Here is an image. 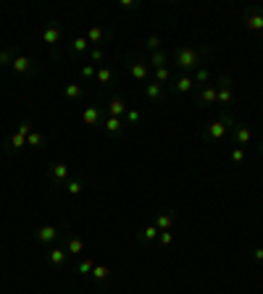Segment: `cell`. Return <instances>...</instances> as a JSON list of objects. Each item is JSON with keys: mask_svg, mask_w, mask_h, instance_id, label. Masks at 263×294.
<instances>
[{"mask_svg": "<svg viewBox=\"0 0 263 294\" xmlns=\"http://www.w3.org/2000/svg\"><path fill=\"white\" fill-rule=\"evenodd\" d=\"M103 126H106V132H108L111 137H119V134L124 132V121H121V119H113V116H108V119L103 121Z\"/></svg>", "mask_w": 263, "mask_h": 294, "instance_id": "21", "label": "cell"}, {"mask_svg": "<svg viewBox=\"0 0 263 294\" xmlns=\"http://www.w3.org/2000/svg\"><path fill=\"white\" fill-rule=\"evenodd\" d=\"M229 158H232V163H242V160H245V147H237V145H234Z\"/></svg>", "mask_w": 263, "mask_h": 294, "instance_id": "35", "label": "cell"}, {"mask_svg": "<svg viewBox=\"0 0 263 294\" xmlns=\"http://www.w3.org/2000/svg\"><path fill=\"white\" fill-rule=\"evenodd\" d=\"M140 119H142V113H140V111H134V108H129V111H127V116H124V121H127L129 126L140 124Z\"/></svg>", "mask_w": 263, "mask_h": 294, "instance_id": "34", "label": "cell"}, {"mask_svg": "<svg viewBox=\"0 0 263 294\" xmlns=\"http://www.w3.org/2000/svg\"><path fill=\"white\" fill-rule=\"evenodd\" d=\"M145 48L150 50V53L161 50V37H158V34H150V37H147V42H145Z\"/></svg>", "mask_w": 263, "mask_h": 294, "instance_id": "33", "label": "cell"}, {"mask_svg": "<svg viewBox=\"0 0 263 294\" xmlns=\"http://www.w3.org/2000/svg\"><path fill=\"white\" fill-rule=\"evenodd\" d=\"M205 55H208V50H198V48L185 45V48H177V53L171 55V63H174L177 68H182L185 74H192V71H198V68L203 66Z\"/></svg>", "mask_w": 263, "mask_h": 294, "instance_id": "1", "label": "cell"}, {"mask_svg": "<svg viewBox=\"0 0 263 294\" xmlns=\"http://www.w3.org/2000/svg\"><path fill=\"white\" fill-rule=\"evenodd\" d=\"M50 176H53L55 186H63L68 179H71V171H68L66 163H53V166H50Z\"/></svg>", "mask_w": 263, "mask_h": 294, "instance_id": "8", "label": "cell"}, {"mask_svg": "<svg viewBox=\"0 0 263 294\" xmlns=\"http://www.w3.org/2000/svg\"><path fill=\"white\" fill-rule=\"evenodd\" d=\"M234 124H237L234 116H229V113H221V119H216L213 124L205 126V137H208L211 142H216V139H221V137L226 134V129H232Z\"/></svg>", "mask_w": 263, "mask_h": 294, "instance_id": "3", "label": "cell"}, {"mask_svg": "<svg viewBox=\"0 0 263 294\" xmlns=\"http://www.w3.org/2000/svg\"><path fill=\"white\" fill-rule=\"evenodd\" d=\"M174 221H177V213H174V210H161L153 223H155L161 231H171V229H174Z\"/></svg>", "mask_w": 263, "mask_h": 294, "instance_id": "11", "label": "cell"}, {"mask_svg": "<svg viewBox=\"0 0 263 294\" xmlns=\"http://www.w3.org/2000/svg\"><path fill=\"white\" fill-rule=\"evenodd\" d=\"M90 276H93L95 281H108V278H111V268H108V265H95Z\"/></svg>", "mask_w": 263, "mask_h": 294, "instance_id": "28", "label": "cell"}, {"mask_svg": "<svg viewBox=\"0 0 263 294\" xmlns=\"http://www.w3.org/2000/svg\"><path fill=\"white\" fill-rule=\"evenodd\" d=\"M232 132H234V145H237V147H245V145L253 142V129H250L247 124L237 121V124L232 126Z\"/></svg>", "mask_w": 263, "mask_h": 294, "instance_id": "6", "label": "cell"}, {"mask_svg": "<svg viewBox=\"0 0 263 294\" xmlns=\"http://www.w3.org/2000/svg\"><path fill=\"white\" fill-rule=\"evenodd\" d=\"M108 116H113V119H121V116H127V103H124L121 97H111V103H108Z\"/></svg>", "mask_w": 263, "mask_h": 294, "instance_id": "16", "label": "cell"}, {"mask_svg": "<svg viewBox=\"0 0 263 294\" xmlns=\"http://www.w3.org/2000/svg\"><path fill=\"white\" fill-rule=\"evenodd\" d=\"M158 242H161L163 247H168L171 242H174V234H171V231H161V234H158Z\"/></svg>", "mask_w": 263, "mask_h": 294, "instance_id": "39", "label": "cell"}, {"mask_svg": "<svg viewBox=\"0 0 263 294\" xmlns=\"http://www.w3.org/2000/svg\"><path fill=\"white\" fill-rule=\"evenodd\" d=\"M171 89H174L177 95H190V92L195 89V79H192V74H185V76H179L174 84H171Z\"/></svg>", "mask_w": 263, "mask_h": 294, "instance_id": "10", "label": "cell"}, {"mask_svg": "<svg viewBox=\"0 0 263 294\" xmlns=\"http://www.w3.org/2000/svg\"><path fill=\"white\" fill-rule=\"evenodd\" d=\"M168 61H171V55H168L166 50H155V53H150V58H147V63H150L153 68L168 66Z\"/></svg>", "mask_w": 263, "mask_h": 294, "instance_id": "20", "label": "cell"}, {"mask_svg": "<svg viewBox=\"0 0 263 294\" xmlns=\"http://www.w3.org/2000/svg\"><path fill=\"white\" fill-rule=\"evenodd\" d=\"M253 260L255 263H263V247H258V250L253 252Z\"/></svg>", "mask_w": 263, "mask_h": 294, "instance_id": "42", "label": "cell"}, {"mask_svg": "<svg viewBox=\"0 0 263 294\" xmlns=\"http://www.w3.org/2000/svg\"><path fill=\"white\" fill-rule=\"evenodd\" d=\"M216 103L219 105H229L234 100V79L229 74H221V76H216Z\"/></svg>", "mask_w": 263, "mask_h": 294, "instance_id": "2", "label": "cell"}, {"mask_svg": "<svg viewBox=\"0 0 263 294\" xmlns=\"http://www.w3.org/2000/svg\"><path fill=\"white\" fill-rule=\"evenodd\" d=\"M103 58H106V53H103L100 48H93V50H90V61H93V66H95V63H100Z\"/></svg>", "mask_w": 263, "mask_h": 294, "instance_id": "38", "label": "cell"}, {"mask_svg": "<svg viewBox=\"0 0 263 294\" xmlns=\"http://www.w3.org/2000/svg\"><path fill=\"white\" fill-rule=\"evenodd\" d=\"M127 68H129L132 79H137V81H147V76L153 74V66L147 63V58H140V55H129Z\"/></svg>", "mask_w": 263, "mask_h": 294, "instance_id": "4", "label": "cell"}, {"mask_svg": "<svg viewBox=\"0 0 263 294\" xmlns=\"http://www.w3.org/2000/svg\"><path fill=\"white\" fill-rule=\"evenodd\" d=\"M153 71H155V81H158V84H168V81H171V68L168 66H161V68H153Z\"/></svg>", "mask_w": 263, "mask_h": 294, "instance_id": "26", "label": "cell"}, {"mask_svg": "<svg viewBox=\"0 0 263 294\" xmlns=\"http://www.w3.org/2000/svg\"><path fill=\"white\" fill-rule=\"evenodd\" d=\"M14 53H11V50H0V66H11V63H14Z\"/></svg>", "mask_w": 263, "mask_h": 294, "instance_id": "37", "label": "cell"}, {"mask_svg": "<svg viewBox=\"0 0 263 294\" xmlns=\"http://www.w3.org/2000/svg\"><path fill=\"white\" fill-rule=\"evenodd\" d=\"M95 265H98L95 260H87V257H82V260L76 263V270H79V273H82V276H90V273H93V268H95Z\"/></svg>", "mask_w": 263, "mask_h": 294, "instance_id": "30", "label": "cell"}, {"mask_svg": "<svg viewBox=\"0 0 263 294\" xmlns=\"http://www.w3.org/2000/svg\"><path fill=\"white\" fill-rule=\"evenodd\" d=\"M63 189L68 192V194H79L84 189V184H82V179H68L66 184H63Z\"/></svg>", "mask_w": 263, "mask_h": 294, "instance_id": "29", "label": "cell"}, {"mask_svg": "<svg viewBox=\"0 0 263 294\" xmlns=\"http://www.w3.org/2000/svg\"><path fill=\"white\" fill-rule=\"evenodd\" d=\"M103 40H106V29H103V27H90L87 42H90V45H100Z\"/></svg>", "mask_w": 263, "mask_h": 294, "instance_id": "23", "label": "cell"}, {"mask_svg": "<svg viewBox=\"0 0 263 294\" xmlns=\"http://www.w3.org/2000/svg\"><path fill=\"white\" fill-rule=\"evenodd\" d=\"M71 50H74L76 55L87 53V50H90V42H87V37H74V40H71Z\"/></svg>", "mask_w": 263, "mask_h": 294, "instance_id": "27", "label": "cell"}, {"mask_svg": "<svg viewBox=\"0 0 263 294\" xmlns=\"http://www.w3.org/2000/svg\"><path fill=\"white\" fill-rule=\"evenodd\" d=\"M158 234H161V229H158L155 223H150V226H145V229L140 231V242H142V244H150V242L158 239Z\"/></svg>", "mask_w": 263, "mask_h": 294, "instance_id": "22", "label": "cell"}, {"mask_svg": "<svg viewBox=\"0 0 263 294\" xmlns=\"http://www.w3.org/2000/svg\"><path fill=\"white\" fill-rule=\"evenodd\" d=\"M63 250L68 252V255H74V257H79L84 252V239H79V237H74V234H68L66 237V247Z\"/></svg>", "mask_w": 263, "mask_h": 294, "instance_id": "14", "label": "cell"}, {"mask_svg": "<svg viewBox=\"0 0 263 294\" xmlns=\"http://www.w3.org/2000/svg\"><path fill=\"white\" fill-rule=\"evenodd\" d=\"M95 79L100 81V84H113V71H111V66H100L98 74H95Z\"/></svg>", "mask_w": 263, "mask_h": 294, "instance_id": "25", "label": "cell"}, {"mask_svg": "<svg viewBox=\"0 0 263 294\" xmlns=\"http://www.w3.org/2000/svg\"><path fill=\"white\" fill-rule=\"evenodd\" d=\"M121 8L124 11H137L140 8V0H121Z\"/></svg>", "mask_w": 263, "mask_h": 294, "instance_id": "40", "label": "cell"}, {"mask_svg": "<svg viewBox=\"0 0 263 294\" xmlns=\"http://www.w3.org/2000/svg\"><path fill=\"white\" fill-rule=\"evenodd\" d=\"M11 68H14V74H16V76H29V74L37 71V66H34V63H32V58H27V55H16V58H14V63H11Z\"/></svg>", "mask_w": 263, "mask_h": 294, "instance_id": "7", "label": "cell"}, {"mask_svg": "<svg viewBox=\"0 0 263 294\" xmlns=\"http://www.w3.org/2000/svg\"><path fill=\"white\" fill-rule=\"evenodd\" d=\"M145 97H147V100H153V103L163 100V84H158L155 79H150V81L145 84Z\"/></svg>", "mask_w": 263, "mask_h": 294, "instance_id": "15", "label": "cell"}, {"mask_svg": "<svg viewBox=\"0 0 263 294\" xmlns=\"http://www.w3.org/2000/svg\"><path fill=\"white\" fill-rule=\"evenodd\" d=\"M63 95H66L68 100H79V97H82V84H66Z\"/></svg>", "mask_w": 263, "mask_h": 294, "instance_id": "31", "label": "cell"}, {"mask_svg": "<svg viewBox=\"0 0 263 294\" xmlns=\"http://www.w3.org/2000/svg\"><path fill=\"white\" fill-rule=\"evenodd\" d=\"M34 239H37L40 244H50L58 239V229L55 226H40L37 231H34Z\"/></svg>", "mask_w": 263, "mask_h": 294, "instance_id": "13", "label": "cell"}, {"mask_svg": "<svg viewBox=\"0 0 263 294\" xmlns=\"http://www.w3.org/2000/svg\"><path fill=\"white\" fill-rule=\"evenodd\" d=\"M245 27L250 32L260 34V29H263V8L260 6H247V11H245Z\"/></svg>", "mask_w": 263, "mask_h": 294, "instance_id": "5", "label": "cell"}, {"mask_svg": "<svg viewBox=\"0 0 263 294\" xmlns=\"http://www.w3.org/2000/svg\"><path fill=\"white\" fill-rule=\"evenodd\" d=\"M42 40L50 45V48H55V45L61 42V27L58 24H48L45 27V32H42Z\"/></svg>", "mask_w": 263, "mask_h": 294, "instance_id": "17", "label": "cell"}, {"mask_svg": "<svg viewBox=\"0 0 263 294\" xmlns=\"http://www.w3.org/2000/svg\"><path fill=\"white\" fill-rule=\"evenodd\" d=\"M195 103L200 105V108H208V105H213V103H216V84H205V87H200Z\"/></svg>", "mask_w": 263, "mask_h": 294, "instance_id": "9", "label": "cell"}, {"mask_svg": "<svg viewBox=\"0 0 263 294\" xmlns=\"http://www.w3.org/2000/svg\"><path fill=\"white\" fill-rule=\"evenodd\" d=\"M16 132H19V134H24V137H29V134H32V124H29V121H21Z\"/></svg>", "mask_w": 263, "mask_h": 294, "instance_id": "41", "label": "cell"}, {"mask_svg": "<svg viewBox=\"0 0 263 294\" xmlns=\"http://www.w3.org/2000/svg\"><path fill=\"white\" fill-rule=\"evenodd\" d=\"M258 37H263V29H260V34H258Z\"/></svg>", "mask_w": 263, "mask_h": 294, "instance_id": "44", "label": "cell"}, {"mask_svg": "<svg viewBox=\"0 0 263 294\" xmlns=\"http://www.w3.org/2000/svg\"><path fill=\"white\" fill-rule=\"evenodd\" d=\"M79 74H82V79H93V76L98 74V68H95L93 63H87V66H82V68H79Z\"/></svg>", "mask_w": 263, "mask_h": 294, "instance_id": "36", "label": "cell"}, {"mask_svg": "<svg viewBox=\"0 0 263 294\" xmlns=\"http://www.w3.org/2000/svg\"><path fill=\"white\" fill-rule=\"evenodd\" d=\"M27 147V137L24 134H19V132H11L8 134V152H19V150H24Z\"/></svg>", "mask_w": 263, "mask_h": 294, "instance_id": "18", "label": "cell"}, {"mask_svg": "<svg viewBox=\"0 0 263 294\" xmlns=\"http://www.w3.org/2000/svg\"><path fill=\"white\" fill-rule=\"evenodd\" d=\"M192 79H195V87H205V84L211 81V68H208V66H200Z\"/></svg>", "mask_w": 263, "mask_h": 294, "instance_id": "24", "label": "cell"}, {"mask_svg": "<svg viewBox=\"0 0 263 294\" xmlns=\"http://www.w3.org/2000/svg\"><path fill=\"white\" fill-rule=\"evenodd\" d=\"M258 150H260V152H263V139H260V142H258Z\"/></svg>", "mask_w": 263, "mask_h": 294, "instance_id": "43", "label": "cell"}, {"mask_svg": "<svg viewBox=\"0 0 263 294\" xmlns=\"http://www.w3.org/2000/svg\"><path fill=\"white\" fill-rule=\"evenodd\" d=\"M66 257H68V252L63 250V247H53V250L48 252V260L55 265V268H61V265H66Z\"/></svg>", "mask_w": 263, "mask_h": 294, "instance_id": "19", "label": "cell"}, {"mask_svg": "<svg viewBox=\"0 0 263 294\" xmlns=\"http://www.w3.org/2000/svg\"><path fill=\"white\" fill-rule=\"evenodd\" d=\"M42 142H45V137H42L40 132H32V134L27 137V147H42Z\"/></svg>", "mask_w": 263, "mask_h": 294, "instance_id": "32", "label": "cell"}, {"mask_svg": "<svg viewBox=\"0 0 263 294\" xmlns=\"http://www.w3.org/2000/svg\"><path fill=\"white\" fill-rule=\"evenodd\" d=\"M82 121L87 126H98L103 121V108H100V105H90V108H84L82 111Z\"/></svg>", "mask_w": 263, "mask_h": 294, "instance_id": "12", "label": "cell"}]
</instances>
